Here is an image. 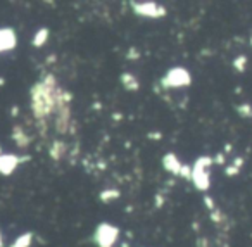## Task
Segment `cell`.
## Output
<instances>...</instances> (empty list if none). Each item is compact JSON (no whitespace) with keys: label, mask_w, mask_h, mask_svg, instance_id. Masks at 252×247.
<instances>
[{"label":"cell","mask_w":252,"mask_h":247,"mask_svg":"<svg viewBox=\"0 0 252 247\" xmlns=\"http://www.w3.org/2000/svg\"><path fill=\"white\" fill-rule=\"evenodd\" d=\"M71 101H73V94L63 90L54 74H45L30 90V104L36 121H47L49 116L56 114L59 107L71 106Z\"/></svg>","instance_id":"1"},{"label":"cell","mask_w":252,"mask_h":247,"mask_svg":"<svg viewBox=\"0 0 252 247\" xmlns=\"http://www.w3.org/2000/svg\"><path fill=\"white\" fill-rule=\"evenodd\" d=\"M213 163H214L213 157H209V156H200L199 159L195 161V164L192 166V181H193V185H195V188L206 192L207 188L211 187V178H209L207 170H209Z\"/></svg>","instance_id":"2"},{"label":"cell","mask_w":252,"mask_h":247,"mask_svg":"<svg viewBox=\"0 0 252 247\" xmlns=\"http://www.w3.org/2000/svg\"><path fill=\"white\" fill-rule=\"evenodd\" d=\"M161 87L164 90H171V88H185V87H190L192 83V76L190 73L182 66H176V68H171L164 76L161 78Z\"/></svg>","instance_id":"3"},{"label":"cell","mask_w":252,"mask_h":247,"mask_svg":"<svg viewBox=\"0 0 252 247\" xmlns=\"http://www.w3.org/2000/svg\"><path fill=\"white\" fill-rule=\"evenodd\" d=\"M118 239H119V228L116 225L104 221V223H98L97 228H95L94 242L98 247H112L118 242Z\"/></svg>","instance_id":"4"},{"label":"cell","mask_w":252,"mask_h":247,"mask_svg":"<svg viewBox=\"0 0 252 247\" xmlns=\"http://www.w3.org/2000/svg\"><path fill=\"white\" fill-rule=\"evenodd\" d=\"M131 5H133V12L140 18L161 19L168 14V9L156 2H131Z\"/></svg>","instance_id":"5"},{"label":"cell","mask_w":252,"mask_h":247,"mask_svg":"<svg viewBox=\"0 0 252 247\" xmlns=\"http://www.w3.org/2000/svg\"><path fill=\"white\" fill-rule=\"evenodd\" d=\"M56 130L61 135L71 130V106H63L56 111Z\"/></svg>","instance_id":"6"},{"label":"cell","mask_w":252,"mask_h":247,"mask_svg":"<svg viewBox=\"0 0 252 247\" xmlns=\"http://www.w3.org/2000/svg\"><path fill=\"white\" fill-rule=\"evenodd\" d=\"M18 45V35L12 28H0V54L9 52Z\"/></svg>","instance_id":"7"},{"label":"cell","mask_w":252,"mask_h":247,"mask_svg":"<svg viewBox=\"0 0 252 247\" xmlns=\"http://www.w3.org/2000/svg\"><path fill=\"white\" fill-rule=\"evenodd\" d=\"M19 156H14V154H2L0 156V175L4 176H9L12 175V171L19 166Z\"/></svg>","instance_id":"8"},{"label":"cell","mask_w":252,"mask_h":247,"mask_svg":"<svg viewBox=\"0 0 252 247\" xmlns=\"http://www.w3.org/2000/svg\"><path fill=\"white\" fill-rule=\"evenodd\" d=\"M183 163L178 159L175 152H168L162 156V168H164L168 173L175 175V176H180V171H182Z\"/></svg>","instance_id":"9"},{"label":"cell","mask_w":252,"mask_h":247,"mask_svg":"<svg viewBox=\"0 0 252 247\" xmlns=\"http://www.w3.org/2000/svg\"><path fill=\"white\" fill-rule=\"evenodd\" d=\"M12 140H14L19 149H25V147H28L30 143H32V137H30L28 133L25 132V128L19 125L12 128Z\"/></svg>","instance_id":"10"},{"label":"cell","mask_w":252,"mask_h":247,"mask_svg":"<svg viewBox=\"0 0 252 247\" xmlns=\"http://www.w3.org/2000/svg\"><path fill=\"white\" fill-rule=\"evenodd\" d=\"M66 150H67L66 143H64L63 140H56V142H52V145H50L49 154L54 161H61L64 157V154H66Z\"/></svg>","instance_id":"11"},{"label":"cell","mask_w":252,"mask_h":247,"mask_svg":"<svg viewBox=\"0 0 252 247\" xmlns=\"http://www.w3.org/2000/svg\"><path fill=\"white\" fill-rule=\"evenodd\" d=\"M121 83L128 92H137L140 88V81L137 80V76H133L131 73H123L121 74Z\"/></svg>","instance_id":"12"},{"label":"cell","mask_w":252,"mask_h":247,"mask_svg":"<svg viewBox=\"0 0 252 247\" xmlns=\"http://www.w3.org/2000/svg\"><path fill=\"white\" fill-rule=\"evenodd\" d=\"M119 197H121V192H119L118 188H105V190H102L100 194H98V199H100V202H104V204L118 201Z\"/></svg>","instance_id":"13"},{"label":"cell","mask_w":252,"mask_h":247,"mask_svg":"<svg viewBox=\"0 0 252 247\" xmlns=\"http://www.w3.org/2000/svg\"><path fill=\"white\" fill-rule=\"evenodd\" d=\"M49 35H50L49 28H40L35 33V36H33V47H36V49L43 47L47 43V40H49Z\"/></svg>","instance_id":"14"},{"label":"cell","mask_w":252,"mask_h":247,"mask_svg":"<svg viewBox=\"0 0 252 247\" xmlns=\"http://www.w3.org/2000/svg\"><path fill=\"white\" fill-rule=\"evenodd\" d=\"M33 244V233L32 232H25L14 240L9 247H30Z\"/></svg>","instance_id":"15"},{"label":"cell","mask_w":252,"mask_h":247,"mask_svg":"<svg viewBox=\"0 0 252 247\" xmlns=\"http://www.w3.org/2000/svg\"><path fill=\"white\" fill-rule=\"evenodd\" d=\"M245 66H247V57H245V56H238V57H235V61H233V68L238 71V73H244V71H245Z\"/></svg>","instance_id":"16"},{"label":"cell","mask_w":252,"mask_h":247,"mask_svg":"<svg viewBox=\"0 0 252 247\" xmlns=\"http://www.w3.org/2000/svg\"><path fill=\"white\" fill-rule=\"evenodd\" d=\"M237 112L242 116V118H252V106L251 104L237 106Z\"/></svg>","instance_id":"17"},{"label":"cell","mask_w":252,"mask_h":247,"mask_svg":"<svg viewBox=\"0 0 252 247\" xmlns=\"http://www.w3.org/2000/svg\"><path fill=\"white\" fill-rule=\"evenodd\" d=\"M180 176L185 178V180H192V166H189V164H183L182 171H180Z\"/></svg>","instance_id":"18"},{"label":"cell","mask_w":252,"mask_h":247,"mask_svg":"<svg viewBox=\"0 0 252 247\" xmlns=\"http://www.w3.org/2000/svg\"><path fill=\"white\" fill-rule=\"evenodd\" d=\"M126 59H130V61H135V59H140V52H138L135 47H131L130 50H128V54H126Z\"/></svg>","instance_id":"19"},{"label":"cell","mask_w":252,"mask_h":247,"mask_svg":"<svg viewBox=\"0 0 252 247\" xmlns=\"http://www.w3.org/2000/svg\"><path fill=\"white\" fill-rule=\"evenodd\" d=\"M223 218H224V216L221 214V212L218 211V209H214V211H211V219H213L214 223H221V221H223Z\"/></svg>","instance_id":"20"},{"label":"cell","mask_w":252,"mask_h":247,"mask_svg":"<svg viewBox=\"0 0 252 247\" xmlns=\"http://www.w3.org/2000/svg\"><path fill=\"white\" fill-rule=\"evenodd\" d=\"M204 204H206V208L209 209V211H214V209H216V206H214L213 197H209V195H206V197H204Z\"/></svg>","instance_id":"21"},{"label":"cell","mask_w":252,"mask_h":247,"mask_svg":"<svg viewBox=\"0 0 252 247\" xmlns=\"http://www.w3.org/2000/svg\"><path fill=\"white\" fill-rule=\"evenodd\" d=\"M238 168H235L233 164H231V166H226V170H224V173L228 175V176H235V175H238Z\"/></svg>","instance_id":"22"},{"label":"cell","mask_w":252,"mask_h":247,"mask_svg":"<svg viewBox=\"0 0 252 247\" xmlns=\"http://www.w3.org/2000/svg\"><path fill=\"white\" fill-rule=\"evenodd\" d=\"M162 204H164V199H162V195H161V194H158V195H156V208L161 209V208H162Z\"/></svg>","instance_id":"23"},{"label":"cell","mask_w":252,"mask_h":247,"mask_svg":"<svg viewBox=\"0 0 252 247\" xmlns=\"http://www.w3.org/2000/svg\"><path fill=\"white\" fill-rule=\"evenodd\" d=\"M214 163H216V164H224V154H216V157H214Z\"/></svg>","instance_id":"24"},{"label":"cell","mask_w":252,"mask_h":247,"mask_svg":"<svg viewBox=\"0 0 252 247\" xmlns=\"http://www.w3.org/2000/svg\"><path fill=\"white\" fill-rule=\"evenodd\" d=\"M149 139H156V140H159V139H162V133H161V132H156V133H149Z\"/></svg>","instance_id":"25"},{"label":"cell","mask_w":252,"mask_h":247,"mask_svg":"<svg viewBox=\"0 0 252 247\" xmlns=\"http://www.w3.org/2000/svg\"><path fill=\"white\" fill-rule=\"evenodd\" d=\"M242 164H244V159H242V157H237V159L233 161V166H235V168H238V170H240Z\"/></svg>","instance_id":"26"},{"label":"cell","mask_w":252,"mask_h":247,"mask_svg":"<svg viewBox=\"0 0 252 247\" xmlns=\"http://www.w3.org/2000/svg\"><path fill=\"white\" fill-rule=\"evenodd\" d=\"M199 247H209V242L206 239H200L199 240Z\"/></svg>","instance_id":"27"},{"label":"cell","mask_w":252,"mask_h":247,"mask_svg":"<svg viewBox=\"0 0 252 247\" xmlns=\"http://www.w3.org/2000/svg\"><path fill=\"white\" fill-rule=\"evenodd\" d=\"M121 112H114V114H112V119H114V121H121Z\"/></svg>","instance_id":"28"},{"label":"cell","mask_w":252,"mask_h":247,"mask_svg":"<svg viewBox=\"0 0 252 247\" xmlns=\"http://www.w3.org/2000/svg\"><path fill=\"white\" fill-rule=\"evenodd\" d=\"M18 112H19V109H18V107H12V109H11V114H12V116H18Z\"/></svg>","instance_id":"29"},{"label":"cell","mask_w":252,"mask_h":247,"mask_svg":"<svg viewBox=\"0 0 252 247\" xmlns=\"http://www.w3.org/2000/svg\"><path fill=\"white\" fill-rule=\"evenodd\" d=\"M4 246V237H2V232H0V247Z\"/></svg>","instance_id":"30"},{"label":"cell","mask_w":252,"mask_h":247,"mask_svg":"<svg viewBox=\"0 0 252 247\" xmlns=\"http://www.w3.org/2000/svg\"><path fill=\"white\" fill-rule=\"evenodd\" d=\"M224 150H226V152H230V150H231V145H230V143H226V147H224Z\"/></svg>","instance_id":"31"},{"label":"cell","mask_w":252,"mask_h":247,"mask_svg":"<svg viewBox=\"0 0 252 247\" xmlns=\"http://www.w3.org/2000/svg\"><path fill=\"white\" fill-rule=\"evenodd\" d=\"M5 81H4V78H0V85H4Z\"/></svg>","instance_id":"32"},{"label":"cell","mask_w":252,"mask_h":247,"mask_svg":"<svg viewBox=\"0 0 252 247\" xmlns=\"http://www.w3.org/2000/svg\"><path fill=\"white\" fill-rule=\"evenodd\" d=\"M2 154H4V152H2V145H0V156H2Z\"/></svg>","instance_id":"33"},{"label":"cell","mask_w":252,"mask_h":247,"mask_svg":"<svg viewBox=\"0 0 252 247\" xmlns=\"http://www.w3.org/2000/svg\"><path fill=\"white\" fill-rule=\"evenodd\" d=\"M251 43H252V38H251Z\"/></svg>","instance_id":"34"}]
</instances>
